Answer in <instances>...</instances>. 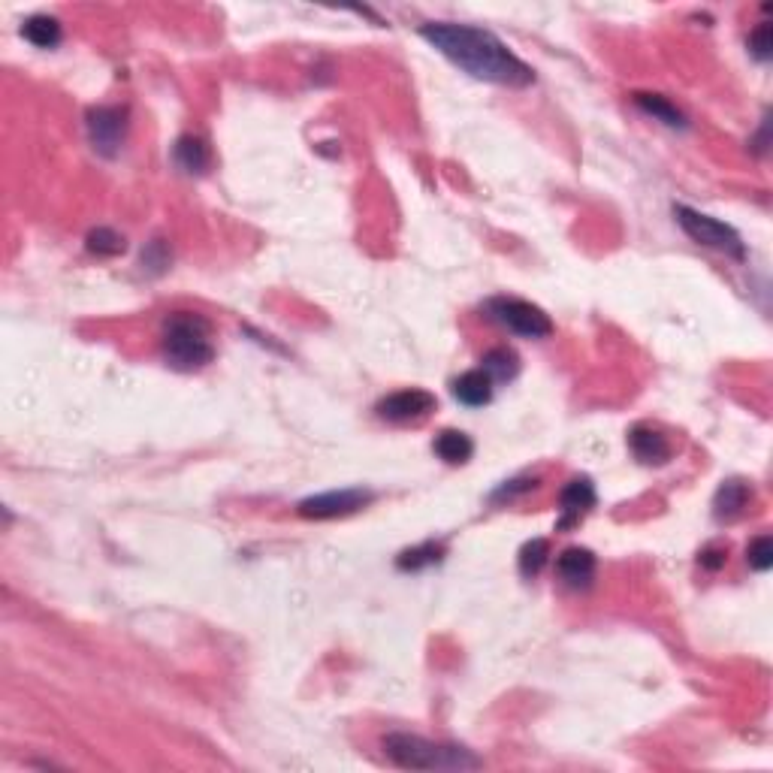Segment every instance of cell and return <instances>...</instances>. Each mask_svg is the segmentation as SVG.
<instances>
[{
    "instance_id": "1",
    "label": "cell",
    "mask_w": 773,
    "mask_h": 773,
    "mask_svg": "<svg viewBox=\"0 0 773 773\" xmlns=\"http://www.w3.org/2000/svg\"><path fill=\"white\" fill-rule=\"evenodd\" d=\"M420 37L472 79L505 88H529L535 82V70L493 31L456 22H429L420 28Z\"/></svg>"
},
{
    "instance_id": "2",
    "label": "cell",
    "mask_w": 773,
    "mask_h": 773,
    "mask_svg": "<svg viewBox=\"0 0 773 773\" xmlns=\"http://www.w3.org/2000/svg\"><path fill=\"white\" fill-rule=\"evenodd\" d=\"M384 755L405 770H478L484 761L456 743H438L420 734L393 731L384 737Z\"/></svg>"
},
{
    "instance_id": "3",
    "label": "cell",
    "mask_w": 773,
    "mask_h": 773,
    "mask_svg": "<svg viewBox=\"0 0 773 773\" xmlns=\"http://www.w3.org/2000/svg\"><path fill=\"white\" fill-rule=\"evenodd\" d=\"M161 351L170 369L200 372L215 360L212 324L200 312H173L161 330Z\"/></svg>"
},
{
    "instance_id": "4",
    "label": "cell",
    "mask_w": 773,
    "mask_h": 773,
    "mask_svg": "<svg viewBox=\"0 0 773 773\" xmlns=\"http://www.w3.org/2000/svg\"><path fill=\"white\" fill-rule=\"evenodd\" d=\"M487 315L514 336L523 339H547L553 333V321L541 305L520 296H493L487 299Z\"/></svg>"
},
{
    "instance_id": "5",
    "label": "cell",
    "mask_w": 773,
    "mask_h": 773,
    "mask_svg": "<svg viewBox=\"0 0 773 773\" xmlns=\"http://www.w3.org/2000/svg\"><path fill=\"white\" fill-rule=\"evenodd\" d=\"M674 218L677 224L683 227V233L695 242V245H704V248H713V251H722L728 257H737L743 260L746 257V248H743V239L734 227L698 212V209H689V206H674Z\"/></svg>"
},
{
    "instance_id": "6",
    "label": "cell",
    "mask_w": 773,
    "mask_h": 773,
    "mask_svg": "<svg viewBox=\"0 0 773 773\" xmlns=\"http://www.w3.org/2000/svg\"><path fill=\"white\" fill-rule=\"evenodd\" d=\"M375 493L363 490V487H348V490H330L321 496H308L296 505V514L305 520H339V517H351L357 511H363L366 505H372Z\"/></svg>"
},
{
    "instance_id": "7",
    "label": "cell",
    "mask_w": 773,
    "mask_h": 773,
    "mask_svg": "<svg viewBox=\"0 0 773 773\" xmlns=\"http://www.w3.org/2000/svg\"><path fill=\"white\" fill-rule=\"evenodd\" d=\"M85 130L97 154L115 158L127 139V109L124 106H91L85 112Z\"/></svg>"
},
{
    "instance_id": "8",
    "label": "cell",
    "mask_w": 773,
    "mask_h": 773,
    "mask_svg": "<svg viewBox=\"0 0 773 773\" xmlns=\"http://www.w3.org/2000/svg\"><path fill=\"white\" fill-rule=\"evenodd\" d=\"M438 399L429 393V390H420V387H408V390H396V393H387L378 405H375V414L387 423H396V426H405V423H420L426 420L432 411H435Z\"/></svg>"
},
{
    "instance_id": "9",
    "label": "cell",
    "mask_w": 773,
    "mask_h": 773,
    "mask_svg": "<svg viewBox=\"0 0 773 773\" xmlns=\"http://www.w3.org/2000/svg\"><path fill=\"white\" fill-rule=\"evenodd\" d=\"M595 571H598V559L592 550L586 547H568L562 550V556L556 559V574L559 580L574 589V592H586L595 580Z\"/></svg>"
},
{
    "instance_id": "10",
    "label": "cell",
    "mask_w": 773,
    "mask_h": 773,
    "mask_svg": "<svg viewBox=\"0 0 773 773\" xmlns=\"http://www.w3.org/2000/svg\"><path fill=\"white\" fill-rule=\"evenodd\" d=\"M598 496H595V484L589 478H574L562 487L559 493V511H562V520H559V529H571L577 526L592 508H595Z\"/></svg>"
},
{
    "instance_id": "11",
    "label": "cell",
    "mask_w": 773,
    "mask_h": 773,
    "mask_svg": "<svg viewBox=\"0 0 773 773\" xmlns=\"http://www.w3.org/2000/svg\"><path fill=\"white\" fill-rule=\"evenodd\" d=\"M629 447H632L635 459L644 462V466H665L674 453L668 435L650 423H638L629 429Z\"/></svg>"
},
{
    "instance_id": "12",
    "label": "cell",
    "mask_w": 773,
    "mask_h": 773,
    "mask_svg": "<svg viewBox=\"0 0 773 773\" xmlns=\"http://www.w3.org/2000/svg\"><path fill=\"white\" fill-rule=\"evenodd\" d=\"M493 384H496V381H493L484 369H469V372H462L459 378H453L450 393H453V399L462 402V405L481 408V405H490V399H493Z\"/></svg>"
},
{
    "instance_id": "13",
    "label": "cell",
    "mask_w": 773,
    "mask_h": 773,
    "mask_svg": "<svg viewBox=\"0 0 773 773\" xmlns=\"http://www.w3.org/2000/svg\"><path fill=\"white\" fill-rule=\"evenodd\" d=\"M749 502H752V487L746 481H737V478L725 481L713 496V517L719 523H731L746 511Z\"/></svg>"
},
{
    "instance_id": "14",
    "label": "cell",
    "mask_w": 773,
    "mask_h": 773,
    "mask_svg": "<svg viewBox=\"0 0 773 773\" xmlns=\"http://www.w3.org/2000/svg\"><path fill=\"white\" fill-rule=\"evenodd\" d=\"M173 158H176V164H179L188 176H203V173L209 170V164H212V151H209V145H206L203 136L188 133V136H179V139H176Z\"/></svg>"
},
{
    "instance_id": "15",
    "label": "cell",
    "mask_w": 773,
    "mask_h": 773,
    "mask_svg": "<svg viewBox=\"0 0 773 773\" xmlns=\"http://www.w3.org/2000/svg\"><path fill=\"white\" fill-rule=\"evenodd\" d=\"M432 450L438 459H444L447 466H462V462H469L472 453H475V441L459 432V429H441L432 441Z\"/></svg>"
},
{
    "instance_id": "16",
    "label": "cell",
    "mask_w": 773,
    "mask_h": 773,
    "mask_svg": "<svg viewBox=\"0 0 773 773\" xmlns=\"http://www.w3.org/2000/svg\"><path fill=\"white\" fill-rule=\"evenodd\" d=\"M635 106L641 109V112H647L650 118H656V121H662L665 127H671V130H686L689 127V121H686V115L668 100V97H662V94H647V91H638L635 97Z\"/></svg>"
},
{
    "instance_id": "17",
    "label": "cell",
    "mask_w": 773,
    "mask_h": 773,
    "mask_svg": "<svg viewBox=\"0 0 773 773\" xmlns=\"http://www.w3.org/2000/svg\"><path fill=\"white\" fill-rule=\"evenodd\" d=\"M22 34H25V40H28L31 46H37V49H55V46L61 43V37H64V28H61V22H58L55 16L37 13V16L25 19Z\"/></svg>"
},
{
    "instance_id": "18",
    "label": "cell",
    "mask_w": 773,
    "mask_h": 773,
    "mask_svg": "<svg viewBox=\"0 0 773 773\" xmlns=\"http://www.w3.org/2000/svg\"><path fill=\"white\" fill-rule=\"evenodd\" d=\"M444 559V544L441 541H423L411 550H402L396 559L399 571H423L429 565H438Z\"/></svg>"
},
{
    "instance_id": "19",
    "label": "cell",
    "mask_w": 773,
    "mask_h": 773,
    "mask_svg": "<svg viewBox=\"0 0 773 773\" xmlns=\"http://www.w3.org/2000/svg\"><path fill=\"white\" fill-rule=\"evenodd\" d=\"M481 363H484L481 369H484L493 381H514L517 372H520V357H517L511 348H493V351L484 354Z\"/></svg>"
},
{
    "instance_id": "20",
    "label": "cell",
    "mask_w": 773,
    "mask_h": 773,
    "mask_svg": "<svg viewBox=\"0 0 773 773\" xmlns=\"http://www.w3.org/2000/svg\"><path fill=\"white\" fill-rule=\"evenodd\" d=\"M547 559H550V544H547V538H532V541H526V544L520 547V556H517L520 574H523L526 580L538 577L541 568L547 565Z\"/></svg>"
},
{
    "instance_id": "21",
    "label": "cell",
    "mask_w": 773,
    "mask_h": 773,
    "mask_svg": "<svg viewBox=\"0 0 773 773\" xmlns=\"http://www.w3.org/2000/svg\"><path fill=\"white\" fill-rule=\"evenodd\" d=\"M85 245H88V251L97 254V257H118V254H124V248H127L124 236H121L118 230H112V227H94V230L85 236Z\"/></svg>"
},
{
    "instance_id": "22",
    "label": "cell",
    "mask_w": 773,
    "mask_h": 773,
    "mask_svg": "<svg viewBox=\"0 0 773 773\" xmlns=\"http://www.w3.org/2000/svg\"><path fill=\"white\" fill-rule=\"evenodd\" d=\"M746 46H749V55L755 61H770V55H773V28H770V22H761L755 31H749Z\"/></svg>"
},
{
    "instance_id": "23",
    "label": "cell",
    "mask_w": 773,
    "mask_h": 773,
    "mask_svg": "<svg viewBox=\"0 0 773 773\" xmlns=\"http://www.w3.org/2000/svg\"><path fill=\"white\" fill-rule=\"evenodd\" d=\"M746 562H749V568H755V571H767V568L773 565V541H770V535H758V538L749 541V547H746Z\"/></svg>"
},
{
    "instance_id": "24",
    "label": "cell",
    "mask_w": 773,
    "mask_h": 773,
    "mask_svg": "<svg viewBox=\"0 0 773 773\" xmlns=\"http://www.w3.org/2000/svg\"><path fill=\"white\" fill-rule=\"evenodd\" d=\"M167 266H170V248L161 239H154L142 251V269L151 272V275H161V272H167Z\"/></svg>"
},
{
    "instance_id": "25",
    "label": "cell",
    "mask_w": 773,
    "mask_h": 773,
    "mask_svg": "<svg viewBox=\"0 0 773 773\" xmlns=\"http://www.w3.org/2000/svg\"><path fill=\"white\" fill-rule=\"evenodd\" d=\"M535 487H538V478H514V481H505L490 499H493V502H514V499L532 493Z\"/></svg>"
},
{
    "instance_id": "26",
    "label": "cell",
    "mask_w": 773,
    "mask_h": 773,
    "mask_svg": "<svg viewBox=\"0 0 773 773\" xmlns=\"http://www.w3.org/2000/svg\"><path fill=\"white\" fill-rule=\"evenodd\" d=\"M725 550L722 547H707L701 556H698V562H701V568H707V571H719L722 565H725Z\"/></svg>"
}]
</instances>
